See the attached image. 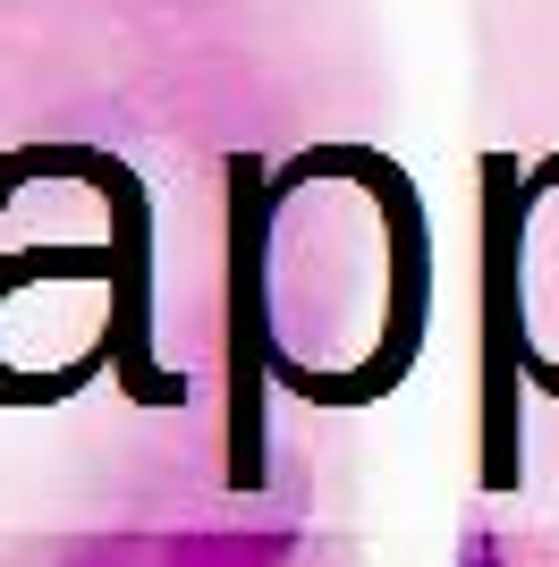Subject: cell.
<instances>
[{"instance_id":"obj_1","label":"cell","mask_w":559,"mask_h":567,"mask_svg":"<svg viewBox=\"0 0 559 567\" xmlns=\"http://www.w3.org/2000/svg\"><path fill=\"white\" fill-rule=\"evenodd\" d=\"M162 567H288V534H179Z\"/></svg>"},{"instance_id":"obj_2","label":"cell","mask_w":559,"mask_h":567,"mask_svg":"<svg viewBox=\"0 0 559 567\" xmlns=\"http://www.w3.org/2000/svg\"><path fill=\"white\" fill-rule=\"evenodd\" d=\"M458 567H509L500 534H466V543H458Z\"/></svg>"},{"instance_id":"obj_3","label":"cell","mask_w":559,"mask_h":567,"mask_svg":"<svg viewBox=\"0 0 559 567\" xmlns=\"http://www.w3.org/2000/svg\"><path fill=\"white\" fill-rule=\"evenodd\" d=\"M85 567H102V559H85Z\"/></svg>"}]
</instances>
